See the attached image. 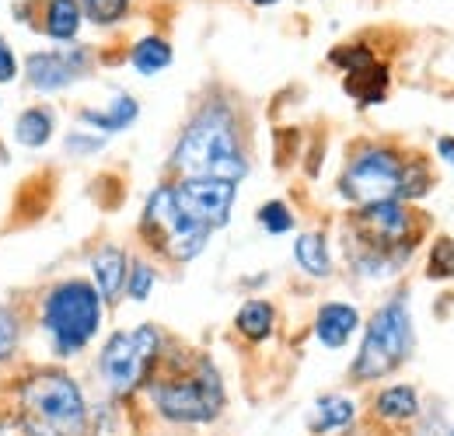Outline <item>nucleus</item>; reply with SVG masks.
I'll return each mask as SVG.
<instances>
[{"label": "nucleus", "mask_w": 454, "mask_h": 436, "mask_svg": "<svg viewBox=\"0 0 454 436\" xmlns=\"http://www.w3.org/2000/svg\"><path fill=\"white\" fill-rule=\"evenodd\" d=\"M144 391L154 412L175 426H207L227 405L221 370L207 356L192 353H161V363Z\"/></svg>", "instance_id": "nucleus-1"}, {"label": "nucleus", "mask_w": 454, "mask_h": 436, "mask_svg": "<svg viewBox=\"0 0 454 436\" xmlns=\"http://www.w3.org/2000/svg\"><path fill=\"white\" fill-rule=\"evenodd\" d=\"M171 167L182 178H221L241 182L248 175V158L241 147L238 119L224 102H207L196 112L171 154Z\"/></svg>", "instance_id": "nucleus-2"}, {"label": "nucleus", "mask_w": 454, "mask_h": 436, "mask_svg": "<svg viewBox=\"0 0 454 436\" xmlns=\"http://www.w3.org/2000/svg\"><path fill=\"white\" fill-rule=\"evenodd\" d=\"M25 436H84L88 398L84 387L59 367H43L21 378L11 405Z\"/></svg>", "instance_id": "nucleus-3"}, {"label": "nucleus", "mask_w": 454, "mask_h": 436, "mask_svg": "<svg viewBox=\"0 0 454 436\" xmlns=\"http://www.w3.org/2000/svg\"><path fill=\"white\" fill-rule=\"evenodd\" d=\"M39 328L50 339V349L59 360L84 353L102 328V297L88 279H59L46 290L39 308Z\"/></svg>", "instance_id": "nucleus-4"}, {"label": "nucleus", "mask_w": 454, "mask_h": 436, "mask_svg": "<svg viewBox=\"0 0 454 436\" xmlns=\"http://www.w3.org/2000/svg\"><path fill=\"white\" fill-rule=\"evenodd\" d=\"M349 230H353V248H356L353 262L360 273H395V266L409 259L416 245L412 214L398 199L360 206L349 220Z\"/></svg>", "instance_id": "nucleus-5"}, {"label": "nucleus", "mask_w": 454, "mask_h": 436, "mask_svg": "<svg viewBox=\"0 0 454 436\" xmlns=\"http://www.w3.org/2000/svg\"><path fill=\"white\" fill-rule=\"evenodd\" d=\"M412 346H416V331H412L409 304L402 297L381 304L364 328V342H360V353H356L353 370H349L353 381L367 384L395 374L398 367L409 360Z\"/></svg>", "instance_id": "nucleus-6"}, {"label": "nucleus", "mask_w": 454, "mask_h": 436, "mask_svg": "<svg viewBox=\"0 0 454 436\" xmlns=\"http://www.w3.org/2000/svg\"><path fill=\"white\" fill-rule=\"evenodd\" d=\"M165 353V335L154 325L115 331L98 353V374L113 398H129L154 378Z\"/></svg>", "instance_id": "nucleus-7"}, {"label": "nucleus", "mask_w": 454, "mask_h": 436, "mask_svg": "<svg viewBox=\"0 0 454 436\" xmlns=\"http://www.w3.org/2000/svg\"><path fill=\"white\" fill-rule=\"evenodd\" d=\"M140 234L154 252L168 255L171 262H192L210 241L207 227L192 223L178 210V203L171 196V185H158L147 196V206H144V217H140Z\"/></svg>", "instance_id": "nucleus-8"}, {"label": "nucleus", "mask_w": 454, "mask_h": 436, "mask_svg": "<svg viewBox=\"0 0 454 436\" xmlns=\"http://www.w3.org/2000/svg\"><path fill=\"white\" fill-rule=\"evenodd\" d=\"M402 167L405 161L388 147H364L353 154L340 178V192L356 206H374L398 199L402 192Z\"/></svg>", "instance_id": "nucleus-9"}, {"label": "nucleus", "mask_w": 454, "mask_h": 436, "mask_svg": "<svg viewBox=\"0 0 454 436\" xmlns=\"http://www.w3.org/2000/svg\"><path fill=\"white\" fill-rule=\"evenodd\" d=\"M171 196L178 203V210L192 223L217 230L231 220V206L238 196L234 182H221V178H178L171 185Z\"/></svg>", "instance_id": "nucleus-10"}, {"label": "nucleus", "mask_w": 454, "mask_h": 436, "mask_svg": "<svg viewBox=\"0 0 454 436\" xmlns=\"http://www.w3.org/2000/svg\"><path fill=\"white\" fill-rule=\"evenodd\" d=\"M91 70V50L88 46H63V50H46V53H32L25 59V77L35 91L50 95L63 91L74 81L88 77Z\"/></svg>", "instance_id": "nucleus-11"}, {"label": "nucleus", "mask_w": 454, "mask_h": 436, "mask_svg": "<svg viewBox=\"0 0 454 436\" xmlns=\"http://www.w3.org/2000/svg\"><path fill=\"white\" fill-rule=\"evenodd\" d=\"M126 273H129V262H126V252L122 248H98L91 255V286L98 290L102 304H115L119 293L126 290Z\"/></svg>", "instance_id": "nucleus-12"}, {"label": "nucleus", "mask_w": 454, "mask_h": 436, "mask_svg": "<svg viewBox=\"0 0 454 436\" xmlns=\"http://www.w3.org/2000/svg\"><path fill=\"white\" fill-rule=\"evenodd\" d=\"M356 328H360V311L353 304H342V300L322 304L315 315V335L325 349H342Z\"/></svg>", "instance_id": "nucleus-13"}, {"label": "nucleus", "mask_w": 454, "mask_h": 436, "mask_svg": "<svg viewBox=\"0 0 454 436\" xmlns=\"http://www.w3.org/2000/svg\"><path fill=\"white\" fill-rule=\"evenodd\" d=\"M137 115H140V105H137L133 95H115L109 109H81L77 112V119H81L84 126L98 129V133H122V129H129V126L137 122Z\"/></svg>", "instance_id": "nucleus-14"}, {"label": "nucleus", "mask_w": 454, "mask_h": 436, "mask_svg": "<svg viewBox=\"0 0 454 436\" xmlns=\"http://www.w3.org/2000/svg\"><path fill=\"white\" fill-rule=\"evenodd\" d=\"M53 129H57V115L50 105H32L14 119V140L28 151H43L53 140Z\"/></svg>", "instance_id": "nucleus-15"}, {"label": "nucleus", "mask_w": 454, "mask_h": 436, "mask_svg": "<svg viewBox=\"0 0 454 436\" xmlns=\"http://www.w3.org/2000/svg\"><path fill=\"white\" fill-rule=\"evenodd\" d=\"M342 88L349 98H356V105H381L388 95V66L371 63L364 70H353V74H346Z\"/></svg>", "instance_id": "nucleus-16"}, {"label": "nucleus", "mask_w": 454, "mask_h": 436, "mask_svg": "<svg viewBox=\"0 0 454 436\" xmlns=\"http://www.w3.org/2000/svg\"><path fill=\"white\" fill-rule=\"evenodd\" d=\"M374 416L385 419V423H409V419H416L419 416V394H416V387L395 384V387L378 391Z\"/></svg>", "instance_id": "nucleus-17"}, {"label": "nucleus", "mask_w": 454, "mask_h": 436, "mask_svg": "<svg viewBox=\"0 0 454 436\" xmlns=\"http://www.w3.org/2000/svg\"><path fill=\"white\" fill-rule=\"evenodd\" d=\"M356 416V405L342 394H329V398H318L315 409H311V433L315 436H325V433H336V430H346Z\"/></svg>", "instance_id": "nucleus-18"}, {"label": "nucleus", "mask_w": 454, "mask_h": 436, "mask_svg": "<svg viewBox=\"0 0 454 436\" xmlns=\"http://www.w3.org/2000/svg\"><path fill=\"white\" fill-rule=\"evenodd\" d=\"M81 21H84V14H81V4H77V0H50V4H46L43 28H46L50 39H57V43H74L77 32H81Z\"/></svg>", "instance_id": "nucleus-19"}, {"label": "nucleus", "mask_w": 454, "mask_h": 436, "mask_svg": "<svg viewBox=\"0 0 454 436\" xmlns=\"http://www.w3.org/2000/svg\"><path fill=\"white\" fill-rule=\"evenodd\" d=\"M273 325H277V311H273L270 300H245L238 318H234V328L248 342H266L273 335Z\"/></svg>", "instance_id": "nucleus-20"}, {"label": "nucleus", "mask_w": 454, "mask_h": 436, "mask_svg": "<svg viewBox=\"0 0 454 436\" xmlns=\"http://www.w3.org/2000/svg\"><path fill=\"white\" fill-rule=\"evenodd\" d=\"M294 259H297V266H301L304 273L315 276V279H325V276L333 273L329 245H325V237H322L318 230H308V234H301V237L294 241Z\"/></svg>", "instance_id": "nucleus-21"}, {"label": "nucleus", "mask_w": 454, "mask_h": 436, "mask_svg": "<svg viewBox=\"0 0 454 436\" xmlns=\"http://www.w3.org/2000/svg\"><path fill=\"white\" fill-rule=\"evenodd\" d=\"M129 63L137 66V74H144V77H154V74H161L165 66H171V46L165 39H140L137 46H133V53H129Z\"/></svg>", "instance_id": "nucleus-22"}, {"label": "nucleus", "mask_w": 454, "mask_h": 436, "mask_svg": "<svg viewBox=\"0 0 454 436\" xmlns=\"http://www.w3.org/2000/svg\"><path fill=\"white\" fill-rule=\"evenodd\" d=\"M21 346V315L11 304H0V367L14 360Z\"/></svg>", "instance_id": "nucleus-23"}, {"label": "nucleus", "mask_w": 454, "mask_h": 436, "mask_svg": "<svg viewBox=\"0 0 454 436\" xmlns=\"http://www.w3.org/2000/svg\"><path fill=\"white\" fill-rule=\"evenodd\" d=\"M77 4H81V14H84L91 25H102V28L122 21L126 11H129V0H77Z\"/></svg>", "instance_id": "nucleus-24"}, {"label": "nucleus", "mask_w": 454, "mask_h": 436, "mask_svg": "<svg viewBox=\"0 0 454 436\" xmlns=\"http://www.w3.org/2000/svg\"><path fill=\"white\" fill-rule=\"evenodd\" d=\"M427 273L434 276V279H451L454 276V241L451 237H437V241H434Z\"/></svg>", "instance_id": "nucleus-25"}, {"label": "nucleus", "mask_w": 454, "mask_h": 436, "mask_svg": "<svg viewBox=\"0 0 454 436\" xmlns=\"http://www.w3.org/2000/svg\"><path fill=\"white\" fill-rule=\"evenodd\" d=\"M430 189V171L423 161H412L402 167V192L398 199H412V196H423Z\"/></svg>", "instance_id": "nucleus-26"}, {"label": "nucleus", "mask_w": 454, "mask_h": 436, "mask_svg": "<svg viewBox=\"0 0 454 436\" xmlns=\"http://www.w3.org/2000/svg\"><path fill=\"white\" fill-rule=\"evenodd\" d=\"M154 279H158V276H154V266H147V262H133L129 273H126V293H129L133 300H147Z\"/></svg>", "instance_id": "nucleus-27"}, {"label": "nucleus", "mask_w": 454, "mask_h": 436, "mask_svg": "<svg viewBox=\"0 0 454 436\" xmlns=\"http://www.w3.org/2000/svg\"><path fill=\"white\" fill-rule=\"evenodd\" d=\"M259 223H262L270 234H286V230H294V214L286 210V203L273 199V203H266V206L259 210Z\"/></svg>", "instance_id": "nucleus-28"}, {"label": "nucleus", "mask_w": 454, "mask_h": 436, "mask_svg": "<svg viewBox=\"0 0 454 436\" xmlns=\"http://www.w3.org/2000/svg\"><path fill=\"white\" fill-rule=\"evenodd\" d=\"M333 63L342 66L346 74H353V70H364V66H371V63H378V59H374V53H371L367 46H342V50L333 53Z\"/></svg>", "instance_id": "nucleus-29"}, {"label": "nucleus", "mask_w": 454, "mask_h": 436, "mask_svg": "<svg viewBox=\"0 0 454 436\" xmlns=\"http://www.w3.org/2000/svg\"><path fill=\"white\" fill-rule=\"evenodd\" d=\"M14 77H18V56H14V50L0 35V84H11Z\"/></svg>", "instance_id": "nucleus-30"}, {"label": "nucleus", "mask_w": 454, "mask_h": 436, "mask_svg": "<svg viewBox=\"0 0 454 436\" xmlns=\"http://www.w3.org/2000/svg\"><path fill=\"white\" fill-rule=\"evenodd\" d=\"M98 147H102V140H98V136H91V140H88V136H81V133L67 136V151H70V154H88V151H98Z\"/></svg>", "instance_id": "nucleus-31"}, {"label": "nucleus", "mask_w": 454, "mask_h": 436, "mask_svg": "<svg viewBox=\"0 0 454 436\" xmlns=\"http://www.w3.org/2000/svg\"><path fill=\"white\" fill-rule=\"evenodd\" d=\"M21 426H18V419H14V412L11 409H4L0 412V436H11V433H18Z\"/></svg>", "instance_id": "nucleus-32"}, {"label": "nucleus", "mask_w": 454, "mask_h": 436, "mask_svg": "<svg viewBox=\"0 0 454 436\" xmlns=\"http://www.w3.org/2000/svg\"><path fill=\"white\" fill-rule=\"evenodd\" d=\"M437 151H441V158L454 167V140L451 136H441V140H437Z\"/></svg>", "instance_id": "nucleus-33"}, {"label": "nucleus", "mask_w": 454, "mask_h": 436, "mask_svg": "<svg viewBox=\"0 0 454 436\" xmlns=\"http://www.w3.org/2000/svg\"><path fill=\"white\" fill-rule=\"evenodd\" d=\"M252 4H259V7H270V4H277V0H252Z\"/></svg>", "instance_id": "nucleus-34"}, {"label": "nucleus", "mask_w": 454, "mask_h": 436, "mask_svg": "<svg viewBox=\"0 0 454 436\" xmlns=\"http://www.w3.org/2000/svg\"><path fill=\"white\" fill-rule=\"evenodd\" d=\"M11 436H25V433H21V430H18V433H11Z\"/></svg>", "instance_id": "nucleus-35"}, {"label": "nucleus", "mask_w": 454, "mask_h": 436, "mask_svg": "<svg viewBox=\"0 0 454 436\" xmlns=\"http://www.w3.org/2000/svg\"><path fill=\"white\" fill-rule=\"evenodd\" d=\"M448 436H454V430H451V433H448Z\"/></svg>", "instance_id": "nucleus-36"}]
</instances>
